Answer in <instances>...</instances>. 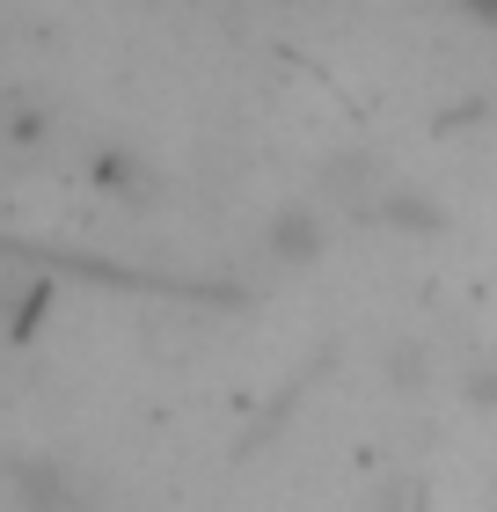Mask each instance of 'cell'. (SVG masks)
Returning <instances> with one entry per match:
<instances>
[{
  "label": "cell",
  "instance_id": "6da1fadb",
  "mask_svg": "<svg viewBox=\"0 0 497 512\" xmlns=\"http://www.w3.org/2000/svg\"><path fill=\"white\" fill-rule=\"evenodd\" d=\"M44 132H52V110L37 96H0V139H8V147H37Z\"/></svg>",
  "mask_w": 497,
  "mask_h": 512
}]
</instances>
